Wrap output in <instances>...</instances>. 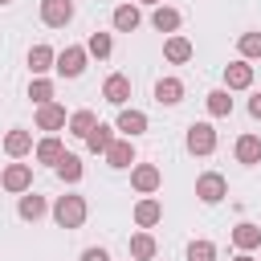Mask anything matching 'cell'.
Listing matches in <instances>:
<instances>
[{
	"label": "cell",
	"instance_id": "1",
	"mask_svg": "<svg viewBox=\"0 0 261 261\" xmlns=\"http://www.w3.org/2000/svg\"><path fill=\"white\" fill-rule=\"evenodd\" d=\"M86 216H90L86 196H57V204H53V220H57L61 228H82Z\"/></svg>",
	"mask_w": 261,
	"mask_h": 261
},
{
	"label": "cell",
	"instance_id": "2",
	"mask_svg": "<svg viewBox=\"0 0 261 261\" xmlns=\"http://www.w3.org/2000/svg\"><path fill=\"white\" fill-rule=\"evenodd\" d=\"M0 188L12 192V196H24V192L33 188V163H8V167L0 171Z\"/></svg>",
	"mask_w": 261,
	"mask_h": 261
},
{
	"label": "cell",
	"instance_id": "3",
	"mask_svg": "<svg viewBox=\"0 0 261 261\" xmlns=\"http://www.w3.org/2000/svg\"><path fill=\"white\" fill-rule=\"evenodd\" d=\"M86 61H90V53H86V45H65L61 53H57V73L61 77H82V69H86Z\"/></svg>",
	"mask_w": 261,
	"mask_h": 261
},
{
	"label": "cell",
	"instance_id": "4",
	"mask_svg": "<svg viewBox=\"0 0 261 261\" xmlns=\"http://www.w3.org/2000/svg\"><path fill=\"white\" fill-rule=\"evenodd\" d=\"M184 143H188L192 155H212V151H216V126H212V122H192Z\"/></svg>",
	"mask_w": 261,
	"mask_h": 261
},
{
	"label": "cell",
	"instance_id": "5",
	"mask_svg": "<svg viewBox=\"0 0 261 261\" xmlns=\"http://www.w3.org/2000/svg\"><path fill=\"white\" fill-rule=\"evenodd\" d=\"M196 196H200V204H220V200L228 196V179H224L220 171H204V175L196 179Z\"/></svg>",
	"mask_w": 261,
	"mask_h": 261
},
{
	"label": "cell",
	"instance_id": "6",
	"mask_svg": "<svg viewBox=\"0 0 261 261\" xmlns=\"http://www.w3.org/2000/svg\"><path fill=\"white\" fill-rule=\"evenodd\" d=\"M159 184H163V171H159L155 163H135V167H130V188H135L139 196L159 192Z\"/></svg>",
	"mask_w": 261,
	"mask_h": 261
},
{
	"label": "cell",
	"instance_id": "7",
	"mask_svg": "<svg viewBox=\"0 0 261 261\" xmlns=\"http://www.w3.org/2000/svg\"><path fill=\"white\" fill-rule=\"evenodd\" d=\"M73 20V0H41V24L65 29Z\"/></svg>",
	"mask_w": 261,
	"mask_h": 261
},
{
	"label": "cell",
	"instance_id": "8",
	"mask_svg": "<svg viewBox=\"0 0 261 261\" xmlns=\"http://www.w3.org/2000/svg\"><path fill=\"white\" fill-rule=\"evenodd\" d=\"M147 126H151V118H147L143 110H135V106H122V110H118V118H114V130H122L126 139H139Z\"/></svg>",
	"mask_w": 261,
	"mask_h": 261
},
{
	"label": "cell",
	"instance_id": "9",
	"mask_svg": "<svg viewBox=\"0 0 261 261\" xmlns=\"http://www.w3.org/2000/svg\"><path fill=\"white\" fill-rule=\"evenodd\" d=\"M249 86H253V65L245 57L228 61L224 65V90H249Z\"/></svg>",
	"mask_w": 261,
	"mask_h": 261
},
{
	"label": "cell",
	"instance_id": "10",
	"mask_svg": "<svg viewBox=\"0 0 261 261\" xmlns=\"http://www.w3.org/2000/svg\"><path fill=\"white\" fill-rule=\"evenodd\" d=\"M102 98H106L110 106H126V98H130V77H126V73H110V77L102 82Z\"/></svg>",
	"mask_w": 261,
	"mask_h": 261
},
{
	"label": "cell",
	"instance_id": "11",
	"mask_svg": "<svg viewBox=\"0 0 261 261\" xmlns=\"http://www.w3.org/2000/svg\"><path fill=\"white\" fill-rule=\"evenodd\" d=\"M65 122H69L65 106H57V102H45V106H37V130H61Z\"/></svg>",
	"mask_w": 261,
	"mask_h": 261
},
{
	"label": "cell",
	"instance_id": "12",
	"mask_svg": "<svg viewBox=\"0 0 261 261\" xmlns=\"http://www.w3.org/2000/svg\"><path fill=\"white\" fill-rule=\"evenodd\" d=\"M106 163H110V167H118V171H122V167H135V139H126V135H122V139H114V143H110V151H106Z\"/></svg>",
	"mask_w": 261,
	"mask_h": 261
},
{
	"label": "cell",
	"instance_id": "13",
	"mask_svg": "<svg viewBox=\"0 0 261 261\" xmlns=\"http://www.w3.org/2000/svg\"><path fill=\"white\" fill-rule=\"evenodd\" d=\"M159 220H163V204H159L155 196H143V200L135 204V224H139V228H155Z\"/></svg>",
	"mask_w": 261,
	"mask_h": 261
},
{
	"label": "cell",
	"instance_id": "14",
	"mask_svg": "<svg viewBox=\"0 0 261 261\" xmlns=\"http://www.w3.org/2000/svg\"><path fill=\"white\" fill-rule=\"evenodd\" d=\"M155 102L159 106H179L184 102V82L179 77H159L155 82Z\"/></svg>",
	"mask_w": 261,
	"mask_h": 261
},
{
	"label": "cell",
	"instance_id": "15",
	"mask_svg": "<svg viewBox=\"0 0 261 261\" xmlns=\"http://www.w3.org/2000/svg\"><path fill=\"white\" fill-rule=\"evenodd\" d=\"M4 151H8L12 159H24V155L33 151V130H24V126H12V130L4 135Z\"/></svg>",
	"mask_w": 261,
	"mask_h": 261
},
{
	"label": "cell",
	"instance_id": "16",
	"mask_svg": "<svg viewBox=\"0 0 261 261\" xmlns=\"http://www.w3.org/2000/svg\"><path fill=\"white\" fill-rule=\"evenodd\" d=\"M16 212H20V220H29V224H37L45 212H49V204H45V196H37L33 188L20 196V204H16Z\"/></svg>",
	"mask_w": 261,
	"mask_h": 261
},
{
	"label": "cell",
	"instance_id": "17",
	"mask_svg": "<svg viewBox=\"0 0 261 261\" xmlns=\"http://www.w3.org/2000/svg\"><path fill=\"white\" fill-rule=\"evenodd\" d=\"M232 155H237V163H245V167L261 163V135H241L237 147H232Z\"/></svg>",
	"mask_w": 261,
	"mask_h": 261
},
{
	"label": "cell",
	"instance_id": "18",
	"mask_svg": "<svg viewBox=\"0 0 261 261\" xmlns=\"http://www.w3.org/2000/svg\"><path fill=\"white\" fill-rule=\"evenodd\" d=\"M163 57H167L171 65H184V61H192V41H188V37H179V33H171V37L163 41Z\"/></svg>",
	"mask_w": 261,
	"mask_h": 261
},
{
	"label": "cell",
	"instance_id": "19",
	"mask_svg": "<svg viewBox=\"0 0 261 261\" xmlns=\"http://www.w3.org/2000/svg\"><path fill=\"white\" fill-rule=\"evenodd\" d=\"M53 65H57V49H49V45H33V49H29V69H33V77L49 73Z\"/></svg>",
	"mask_w": 261,
	"mask_h": 261
},
{
	"label": "cell",
	"instance_id": "20",
	"mask_svg": "<svg viewBox=\"0 0 261 261\" xmlns=\"http://www.w3.org/2000/svg\"><path fill=\"white\" fill-rule=\"evenodd\" d=\"M232 245H237L241 253H253V249H261V228H257V224H249V220H241V224L232 228Z\"/></svg>",
	"mask_w": 261,
	"mask_h": 261
},
{
	"label": "cell",
	"instance_id": "21",
	"mask_svg": "<svg viewBox=\"0 0 261 261\" xmlns=\"http://www.w3.org/2000/svg\"><path fill=\"white\" fill-rule=\"evenodd\" d=\"M33 155H37V163H49V167H57V159L65 155V147H61V139H57V135H45V139L33 147Z\"/></svg>",
	"mask_w": 261,
	"mask_h": 261
},
{
	"label": "cell",
	"instance_id": "22",
	"mask_svg": "<svg viewBox=\"0 0 261 261\" xmlns=\"http://www.w3.org/2000/svg\"><path fill=\"white\" fill-rule=\"evenodd\" d=\"M110 20H114V29H118V33H135V29L143 24V12H139L135 4H118Z\"/></svg>",
	"mask_w": 261,
	"mask_h": 261
},
{
	"label": "cell",
	"instance_id": "23",
	"mask_svg": "<svg viewBox=\"0 0 261 261\" xmlns=\"http://www.w3.org/2000/svg\"><path fill=\"white\" fill-rule=\"evenodd\" d=\"M151 24H155L159 33H175V29L184 24V16H179V8H167V4H155V12H151Z\"/></svg>",
	"mask_w": 261,
	"mask_h": 261
},
{
	"label": "cell",
	"instance_id": "24",
	"mask_svg": "<svg viewBox=\"0 0 261 261\" xmlns=\"http://www.w3.org/2000/svg\"><path fill=\"white\" fill-rule=\"evenodd\" d=\"M110 143H114V126H110V122H98V126L86 135V147H90L94 155H106V151H110Z\"/></svg>",
	"mask_w": 261,
	"mask_h": 261
},
{
	"label": "cell",
	"instance_id": "25",
	"mask_svg": "<svg viewBox=\"0 0 261 261\" xmlns=\"http://www.w3.org/2000/svg\"><path fill=\"white\" fill-rule=\"evenodd\" d=\"M65 126H69V135H73V139H86V135L98 126V114H94V110H73Z\"/></svg>",
	"mask_w": 261,
	"mask_h": 261
},
{
	"label": "cell",
	"instance_id": "26",
	"mask_svg": "<svg viewBox=\"0 0 261 261\" xmlns=\"http://www.w3.org/2000/svg\"><path fill=\"white\" fill-rule=\"evenodd\" d=\"M53 171H57V175H61L65 184H77V179L86 175V167H82V159H77L73 151H65V155L57 159V167H53Z\"/></svg>",
	"mask_w": 261,
	"mask_h": 261
},
{
	"label": "cell",
	"instance_id": "27",
	"mask_svg": "<svg viewBox=\"0 0 261 261\" xmlns=\"http://www.w3.org/2000/svg\"><path fill=\"white\" fill-rule=\"evenodd\" d=\"M204 106H208L212 118H228V114H232V98H228V90H212V94L204 98Z\"/></svg>",
	"mask_w": 261,
	"mask_h": 261
},
{
	"label": "cell",
	"instance_id": "28",
	"mask_svg": "<svg viewBox=\"0 0 261 261\" xmlns=\"http://www.w3.org/2000/svg\"><path fill=\"white\" fill-rule=\"evenodd\" d=\"M155 249H159V245H155L151 232H135V237H130V257H135V261H151Z\"/></svg>",
	"mask_w": 261,
	"mask_h": 261
},
{
	"label": "cell",
	"instance_id": "29",
	"mask_svg": "<svg viewBox=\"0 0 261 261\" xmlns=\"http://www.w3.org/2000/svg\"><path fill=\"white\" fill-rule=\"evenodd\" d=\"M86 53H90V57H98V61H106V57L114 53V41H110V33H90V41H86Z\"/></svg>",
	"mask_w": 261,
	"mask_h": 261
},
{
	"label": "cell",
	"instance_id": "30",
	"mask_svg": "<svg viewBox=\"0 0 261 261\" xmlns=\"http://www.w3.org/2000/svg\"><path fill=\"white\" fill-rule=\"evenodd\" d=\"M29 98H33L37 106L53 102V82H49V77H33V82H29Z\"/></svg>",
	"mask_w": 261,
	"mask_h": 261
},
{
	"label": "cell",
	"instance_id": "31",
	"mask_svg": "<svg viewBox=\"0 0 261 261\" xmlns=\"http://www.w3.org/2000/svg\"><path fill=\"white\" fill-rule=\"evenodd\" d=\"M237 49H241V57H245V61L261 57V33H241V37H237Z\"/></svg>",
	"mask_w": 261,
	"mask_h": 261
},
{
	"label": "cell",
	"instance_id": "32",
	"mask_svg": "<svg viewBox=\"0 0 261 261\" xmlns=\"http://www.w3.org/2000/svg\"><path fill=\"white\" fill-rule=\"evenodd\" d=\"M188 261H216V245L212 241H192L188 245Z\"/></svg>",
	"mask_w": 261,
	"mask_h": 261
},
{
	"label": "cell",
	"instance_id": "33",
	"mask_svg": "<svg viewBox=\"0 0 261 261\" xmlns=\"http://www.w3.org/2000/svg\"><path fill=\"white\" fill-rule=\"evenodd\" d=\"M82 261H110V253H106L102 245H90V249L82 253Z\"/></svg>",
	"mask_w": 261,
	"mask_h": 261
},
{
	"label": "cell",
	"instance_id": "34",
	"mask_svg": "<svg viewBox=\"0 0 261 261\" xmlns=\"http://www.w3.org/2000/svg\"><path fill=\"white\" fill-rule=\"evenodd\" d=\"M249 114H253V118H257V122H261V90H257V94H253V98H249Z\"/></svg>",
	"mask_w": 261,
	"mask_h": 261
},
{
	"label": "cell",
	"instance_id": "35",
	"mask_svg": "<svg viewBox=\"0 0 261 261\" xmlns=\"http://www.w3.org/2000/svg\"><path fill=\"white\" fill-rule=\"evenodd\" d=\"M232 261H257V257H253V253H237Z\"/></svg>",
	"mask_w": 261,
	"mask_h": 261
},
{
	"label": "cell",
	"instance_id": "36",
	"mask_svg": "<svg viewBox=\"0 0 261 261\" xmlns=\"http://www.w3.org/2000/svg\"><path fill=\"white\" fill-rule=\"evenodd\" d=\"M139 4H163V0H139Z\"/></svg>",
	"mask_w": 261,
	"mask_h": 261
},
{
	"label": "cell",
	"instance_id": "37",
	"mask_svg": "<svg viewBox=\"0 0 261 261\" xmlns=\"http://www.w3.org/2000/svg\"><path fill=\"white\" fill-rule=\"evenodd\" d=\"M0 4H12V0H0Z\"/></svg>",
	"mask_w": 261,
	"mask_h": 261
}]
</instances>
